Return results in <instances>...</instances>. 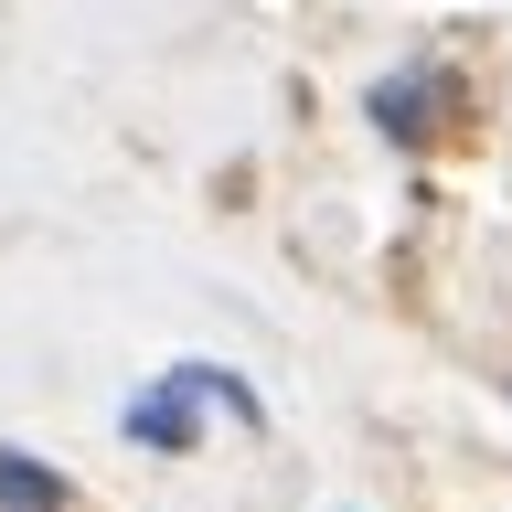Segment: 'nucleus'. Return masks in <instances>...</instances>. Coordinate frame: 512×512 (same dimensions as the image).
Returning a JSON list of instances; mask_svg holds the SVG:
<instances>
[{"instance_id": "nucleus-1", "label": "nucleus", "mask_w": 512, "mask_h": 512, "mask_svg": "<svg viewBox=\"0 0 512 512\" xmlns=\"http://www.w3.org/2000/svg\"><path fill=\"white\" fill-rule=\"evenodd\" d=\"M203 406H224L235 427H256V438H267V395H256V384H235L224 363H171V374H150V384L118 406V427H128V448L171 459V448L203 438Z\"/></svg>"}, {"instance_id": "nucleus-3", "label": "nucleus", "mask_w": 512, "mask_h": 512, "mask_svg": "<svg viewBox=\"0 0 512 512\" xmlns=\"http://www.w3.org/2000/svg\"><path fill=\"white\" fill-rule=\"evenodd\" d=\"M0 512H75L64 470H43L32 448H0Z\"/></svg>"}, {"instance_id": "nucleus-4", "label": "nucleus", "mask_w": 512, "mask_h": 512, "mask_svg": "<svg viewBox=\"0 0 512 512\" xmlns=\"http://www.w3.org/2000/svg\"><path fill=\"white\" fill-rule=\"evenodd\" d=\"M502 406H512V384H502Z\"/></svg>"}, {"instance_id": "nucleus-2", "label": "nucleus", "mask_w": 512, "mask_h": 512, "mask_svg": "<svg viewBox=\"0 0 512 512\" xmlns=\"http://www.w3.org/2000/svg\"><path fill=\"white\" fill-rule=\"evenodd\" d=\"M448 64H406V75H384V86H363V118L395 139V150H438V118H448Z\"/></svg>"}]
</instances>
